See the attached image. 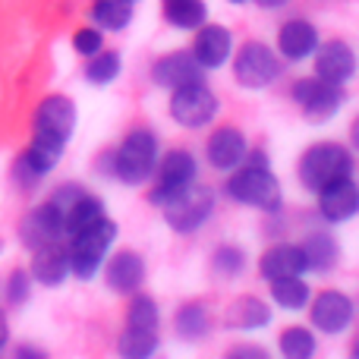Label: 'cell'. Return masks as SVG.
<instances>
[{
  "label": "cell",
  "mask_w": 359,
  "mask_h": 359,
  "mask_svg": "<svg viewBox=\"0 0 359 359\" xmlns=\"http://www.w3.org/2000/svg\"><path fill=\"white\" fill-rule=\"evenodd\" d=\"M117 243V224L111 217H101L92 227H82L67 236V259H69V274L79 280H92L101 271L111 246Z\"/></svg>",
  "instance_id": "1"
},
{
  "label": "cell",
  "mask_w": 359,
  "mask_h": 359,
  "mask_svg": "<svg viewBox=\"0 0 359 359\" xmlns=\"http://www.w3.org/2000/svg\"><path fill=\"white\" fill-rule=\"evenodd\" d=\"M158 164V136L149 126H136L123 136V142L114 151V177L123 186L149 183Z\"/></svg>",
  "instance_id": "2"
},
{
  "label": "cell",
  "mask_w": 359,
  "mask_h": 359,
  "mask_svg": "<svg viewBox=\"0 0 359 359\" xmlns=\"http://www.w3.org/2000/svg\"><path fill=\"white\" fill-rule=\"evenodd\" d=\"M224 192H227L233 202L268 211V215L280 211V205H284V192H280V183H278V177L271 174V168H249V164H240V168L230 170L227 183H224Z\"/></svg>",
  "instance_id": "3"
},
{
  "label": "cell",
  "mask_w": 359,
  "mask_h": 359,
  "mask_svg": "<svg viewBox=\"0 0 359 359\" xmlns=\"http://www.w3.org/2000/svg\"><path fill=\"white\" fill-rule=\"evenodd\" d=\"M297 174L303 189L318 192L322 186L334 183L341 177H353V155L341 142H318L303 151V158L297 164Z\"/></svg>",
  "instance_id": "4"
},
{
  "label": "cell",
  "mask_w": 359,
  "mask_h": 359,
  "mask_svg": "<svg viewBox=\"0 0 359 359\" xmlns=\"http://www.w3.org/2000/svg\"><path fill=\"white\" fill-rule=\"evenodd\" d=\"M76 130V104L67 95H48L38 101L32 114V139L67 151V142Z\"/></svg>",
  "instance_id": "5"
},
{
  "label": "cell",
  "mask_w": 359,
  "mask_h": 359,
  "mask_svg": "<svg viewBox=\"0 0 359 359\" xmlns=\"http://www.w3.org/2000/svg\"><path fill=\"white\" fill-rule=\"evenodd\" d=\"M161 211L174 233H196L202 224H208L211 211H215V192H211L208 186L189 183L180 192H174V196L161 205Z\"/></svg>",
  "instance_id": "6"
},
{
  "label": "cell",
  "mask_w": 359,
  "mask_h": 359,
  "mask_svg": "<svg viewBox=\"0 0 359 359\" xmlns=\"http://www.w3.org/2000/svg\"><path fill=\"white\" fill-rule=\"evenodd\" d=\"M170 92H174L170 95V104H168L170 117H174L180 126H186V130H202V126H208L211 120L217 117V111H221V101L205 86V79L186 82V86L170 88Z\"/></svg>",
  "instance_id": "7"
},
{
  "label": "cell",
  "mask_w": 359,
  "mask_h": 359,
  "mask_svg": "<svg viewBox=\"0 0 359 359\" xmlns=\"http://www.w3.org/2000/svg\"><path fill=\"white\" fill-rule=\"evenodd\" d=\"M280 57L265 41H246L233 57V79L243 88H268L280 76Z\"/></svg>",
  "instance_id": "8"
},
{
  "label": "cell",
  "mask_w": 359,
  "mask_h": 359,
  "mask_svg": "<svg viewBox=\"0 0 359 359\" xmlns=\"http://www.w3.org/2000/svg\"><path fill=\"white\" fill-rule=\"evenodd\" d=\"M293 101L299 104V111L306 114V120L312 123H325L331 120L347 101V92L344 86H334V82H325L318 76H309V79H297L290 88Z\"/></svg>",
  "instance_id": "9"
},
{
  "label": "cell",
  "mask_w": 359,
  "mask_h": 359,
  "mask_svg": "<svg viewBox=\"0 0 359 359\" xmlns=\"http://www.w3.org/2000/svg\"><path fill=\"white\" fill-rule=\"evenodd\" d=\"M196 174H198V164H196V158H192V151L170 149L168 155L155 164V174H151L155 177V186H151V192H149V202L161 208L174 192L196 183Z\"/></svg>",
  "instance_id": "10"
},
{
  "label": "cell",
  "mask_w": 359,
  "mask_h": 359,
  "mask_svg": "<svg viewBox=\"0 0 359 359\" xmlns=\"http://www.w3.org/2000/svg\"><path fill=\"white\" fill-rule=\"evenodd\" d=\"M54 240H63V215L54 202H41L35 205L32 211H25L22 221H19V243L25 249H38L44 243H54Z\"/></svg>",
  "instance_id": "11"
},
{
  "label": "cell",
  "mask_w": 359,
  "mask_h": 359,
  "mask_svg": "<svg viewBox=\"0 0 359 359\" xmlns=\"http://www.w3.org/2000/svg\"><path fill=\"white\" fill-rule=\"evenodd\" d=\"M60 158H63L60 149L44 145V142H35V139H32L29 149H25L22 155L13 161V183H16L22 192H32L44 177L50 174V170L57 168V164H60Z\"/></svg>",
  "instance_id": "12"
},
{
  "label": "cell",
  "mask_w": 359,
  "mask_h": 359,
  "mask_svg": "<svg viewBox=\"0 0 359 359\" xmlns=\"http://www.w3.org/2000/svg\"><path fill=\"white\" fill-rule=\"evenodd\" d=\"M353 299L341 290H322L312 299L309 318L322 334H344L353 325Z\"/></svg>",
  "instance_id": "13"
},
{
  "label": "cell",
  "mask_w": 359,
  "mask_h": 359,
  "mask_svg": "<svg viewBox=\"0 0 359 359\" xmlns=\"http://www.w3.org/2000/svg\"><path fill=\"white\" fill-rule=\"evenodd\" d=\"M104 284L111 293L120 297H133L136 290H142L145 284V259L133 249H120L111 259H104Z\"/></svg>",
  "instance_id": "14"
},
{
  "label": "cell",
  "mask_w": 359,
  "mask_h": 359,
  "mask_svg": "<svg viewBox=\"0 0 359 359\" xmlns=\"http://www.w3.org/2000/svg\"><path fill=\"white\" fill-rule=\"evenodd\" d=\"M233 54V35L227 25H217L205 19L196 29V41H192V57L198 60L202 69H221Z\"/></svg>",
  "instance_id": "15"
},
{
  "label": "cell",
  "mask_w": 359,
  "mask_h": 359,
  "mask_svg": "<svg viewBox=\"0 0 359 359\" xmlns=\"http://www.w3.org/2000/svg\"><path fill=\"white\" fill-rule=\"evenodd\" d=\"M249 142H246V133L240 126H217L211 130L208 142H205V155H208V164L221 174H230L233 168H240L243 155H246Z\"/></svg>",
  "instance_id": "16"
},
{
  "label": "cell",
  "mask_w": 359,
  "mask_h": 359,
  "mask_svg": "<svg viewBox=\"0 0 359 359\" xmlns=\"http://www.w3.org/2000/svg\"><path fill=\"white\" fill-rule=\"evenodd\" d=\"M318 196V215L328 224H344L359 211V186L353 177H341L334 183L322 186Z\"/></svg>",
  "instance_id": "17"
},
{
  "label": "cell",
  "mask_w": 359,
  "mask_h": 359,
  "mask_svg": "<svg viewBox=\"0 0 359 359\" xmlns=\"http://www.w3.org/2000/svg\"><path fill=\"white\" fill-rule=\"evenodd\" d=\"M316 76L334 86H347L356 76V54L347 41H318L316 48Z\"/></svg>",
  "instance_id": "18"
},
{
  "label": "cell",
  "mask_w": 359,
  "mask_h": 359,
  "mask_svg": "<svg viewBox=\"0 0 359 359\" xmlns=\"http://www.w3.org/2000/svg\"><path fill=\"white\" fill-rule=\"evenodd\" d=\"M198 79H205V69L198 67L192 50H170V54L158 57L151 63V82L161 88H180L186 82H198Z\"/></svg>",
  "instance_id": "19"
},
{
  "label": "cell",
  "mask_w": 359,
  "mask_h": 359,
  "mask_svg": "<svg viewBox=\"0 0 359 359\" xmlns=\"http://www.w3.org/2000/svg\"><path fill=\"white\" fill-rule=\"evenodd\" d=\"M32 280H38L41 287H60L69 278V259L67 246L60 240L44 243V246L32 249V265H29Z\"/></svg>",
  "instance_id": "20"
},
{
  "label": "cell",
  "mask_w": 359,
  "mask_h": 359,
  "mask_svg": "<svg viewBox=\"0 0 359 359\" xmlns=\"http://www.w3.org/2000/svg\"><path fill=\"white\" fill-rule=\"evenodd\" d=\"M318 48V29L309 19H287L278 29V50L284 60H306Z\"/></svg>",
  "instance_id": "21"
},
{
  "label": "cell",
  "mask_w": 359,
  "mask_h": 359,
  "mask_svg": "<svg viewBox=\"0 0 359 359\" xmlns=\"http://www.w3.org/2000/svg\"><path fill=\"white\" fill-rule=\"evenodd\" d=\"M259 274L265 280H278V278H290V274H306V259L303 249L293 243H278L271 246L265 255L259 259Z\"/></svg>",
  "instance_id": "22"
},
{
  "label": "cell",
  "mask_w": 359,
  "mask_h": 359,
  "mask_svg": "<svg viewBox=\"0 0 359 359\" xmlns=\"http://www.w3.org/2000/svg\"><path fill=\"white\" fill-rule=\"evenodd\" d=\"M299 249H303V259H306V271L328 274V271H334V265L341 262L337 240L331 233H322V230L306 236V240L299 243Z\"/></svg>",
  "instance_id": "23"
},
{
  "label": "cell",
  "mask_w": 359,
  "mask_h": 359,
  "mask_svg": "<svg viewBox=\"0 0 359 359\" xmlns=\"http://www.w3.org/2000/svg\"><path fill=\"white\" fill-rule=\"evenodd\" d=\"M271 325V306L259 297H240L227 306V328L255 331Z\"/></svg>",
  "instance_id": "24"
},
{
  "label": "cell",
  "mask_w": 359,
  "mask_h": 359,
  "mask_svg": "<svg viewBox=\"0 0 359 359\" xmlns=\"http://www.w3.org/2000/svg\"><path fill=\"white\" fill-rule=\"evenodd\" d=\"M104 215H107V211H104V202H101L98 196H92V192L86 189L73 205H69L67 211H63V236L76 233V230H82V227H92V224L101 221Z\"/></svg>",
  "instance_id": "25"
},
{
  "label": "cell",
  "mask_w": 359,
  "mask_h": 359,
  "mask_svg": "<svg viewBox=\"0 0 359 359\" xmlns=\"http://www.w3.org/2000/svg\"><path fill=\"white\" fill-rule=\"evenodd\" d=\"M271 284V299L287 312H299L309 306L312 290L309 284L303 280V274H290V278H278V280H268Z\"/></svg>",
  "instance_id": "26"
},
{
  "label": "cell",
  "mask_w": 359,
  "mask_h": 359,
  "mask_svg": "<svg viewBox=\"0 0 359 359\" xmlns=\"http://www.w3.org/2000/svg\"><path fill=\"white\" fill-rule=\"evenodd\" d=\"M174 325H177V334L183 337V341L196 344V341H202V337H208V331H211V312L205 309L202 303H183L177 309Z\"/></svg>",
  "instance_id": "27"
},
{
  "label": "cell",
  "mask_w": 359,
  "mask_h": 359,
  "mask_svg": "<svg viewBox=\"0 0 359 359\" xmlns=\"http://www.w3.org/2000/svg\"><path fill=\"white\" fill-rule=\"evenodd\" d=\"M161 13L174 29H198L208 19L205 0H161Z\"/></svg>",
  "instance_id": "28"
},
{
  "label": "cell",
  "mask_w": 359,
  "mask_h": 359,
  "mask_svg": "<svg viewBox=\"0 0 359 359\" xmlns=\"http://www.w3.org/2000/svg\"><path fill=\"white\" fill-rule=\"evenodd\" d=\"M92 19L98 29L123 32L133 22V0H92Z\"/></svg>",
  "instance_id": "29"
},
{
  "label": "cell",
  "mask_w": 359,
  "mask_h": 359,
  "mask_svg": "<svg viewBox=\"0 0 359 359\" xmlns=\"http://www.w3.org/2000/svg\"><path fill=\"white\" fill-rule=\"evenodd\" d=\"M158 344H161V334L158 331H149V328H130L126 325L123 334H120V356H133V359H145L151 356L158 350Z\"/></svg>",
  "instance_id": "30"
},
{
  "label": "cell",
  "mask_w": 359,
  "mask_h": 359,
  "mask_svg": "<svg viewBox=\"0 0 359 359\" xmlns=\"http://www.w3.org/2000/svg\"><path fill=\"white\" fill-rule=\"evenodd\" d=\"M120 69H123V60H120L117 50H104V48H101L95 57H88L86 79L92 82V86H111V82L120 76Z\"/></svg>",
  "instance_id": "31"
},
{
  "label": "cell",
  "mask_w": 359,
  "mask_h": 359,
  "mask_svg": "<svg viewBox=\"0 0 359 359\" xmlns=\"http://www.w3.org/2000/svg\"><path fill=\"white\" fill-rule=\"evenodd\" d=\"M278 347L287 359H309L316 353V334L303 325H293V328H284L278 337Z\"/></svg>",
  "instance_id": "32"
},
{
  "label": "cell",
  "mask_w": 359,
  "mask_h": 359,
  "mask_svg": "<svg viewBox=\"0 0 359 359\" xmlns=\"http://www.w3.org/2000/svg\"><path fill=\"white\" fill-rule=\"evenodd\" d=\"M126 325L130 328H149V331H161V309L151 297L136 290L130 309H126Z\"/></svg>",
  "instance_id": "33"
},
{
  "label": "cell",
  "mask_w": 359,
  "mask_h": 359,
  "mask_svg": "<svg viewBox=\"0 0 359 359\" xmlns=\"http://www.w3.org/2000/svg\"><path fill=\"white\" fill-rule=\"evenodd\" d=\"M211 271L227 280L240 278L246 271V252L240 246H217L215 255H211Z\"/></svg>",
  "instance_id": "34"
},
{
  "label": "cell",
  "mask_w": 359,
  "mask_h": 359,
  "mask_svg": "<svg viewBox=\"0 0 359 359\" xmlns=\"http://www.w3.org/2000/svg\"><path fill=\"white\" fill-rule=\"evenodd\" d=\"M4 297L10 306H22L32 297V274L29 268H13L10 278L4 280Z\"/></svg>",
  "instance_id": "35"
},
{
  "label": "cell",
  "mask_w": 359,
  "mask_h": 359,
  "mask_svg": "<svg viewBox=\"0 0 359 359\" xmlns=\"http://www.w3.org/2000/svg\"><path fill=\"white\" fill-rule=\"evenodd\" d=\"M104 48V35H101V29H76L73 32V50L79 57H95L98 50Z\"/></svg>",
  "instance_id": "36"
},
{
  "label": "cell",
  "mask_w": 359,
  "mask_h": 359,
  "mask_svg": "<svg viewBox=\"0 0 359 359\" xmlns=\"http://www.w3.org/2000/svg\"><path fill=\"white\" fill-rule=\"evenodd\" d=\"M82 192H86V186H79V183H63V186H57V189H54L50 202H54L57 208H60V215H63V211H67L69 205H73L76 198L82 196Z\"/></svg>",
  "instance_id": "37"
},
{
  "label": "cell",
  "mask_w": 359,
  "mask_h": 359,
  "mask_svg": "<svg viewBox=\"0 0 359 359\" xmlns=\"http://www.w3.org/2000/svg\"><path fill=\"white\" fill-rule=\"evenodd\" d=\"M227 356H233V359H243V356H246V359H265L268 350L265 347H255V344H252V347H230Z\"/></svg>",
  "instance_id": "38"
},
{
  "label": "cell",
  "mask_w": 359,
  "mask_h": 359,
  "mask_svg": "<svg viewBox=\"0 0 359 359\" xmlns=\"http://www.w3.org/2000/svg\"><path fill=\"white\" fill-rule=\"evenodd\" d=\"M6 344H10V322H6V316L0 312V353L6 350Z\"/></svg>",
  "instance_id": "39"
},
{
  "label": "cell",
  "mask_w": 359,
  "mask_h": 359,
  "mask_svg": "<svg viewBox=\"0 0 359 359\" xmlns=\"http://www.w3.org/2000/svg\"><path fill=\"white\" fill-rule=\"evenodd\" d=\"M13 353H16L19 359H29V356L44 359V356H48V353H44V350H38V347H16V350H13Z\"/></svg>",
  "instance_id": "40"
},
{
  "label": "cell",
  "mask_w": 359,
  "mask_h": 359,
  "mask_svg": "<svg viewBox=\"0 0 359 359\" xmlns=\"http://www.w3.org/2000/svg\"><path fill=\"white\" fill-rule=\"evenodd\" d=\"M255 4H259L262 10H280V6L290 4V0H255Z\"/></svg>",
  "instance_id": "41"
},
{
  "label": "cell",
  "mask_w": 359,
  "mask_h": 359,
  "mask_svg": "<svg viewBox=\"0 0 359 359\" xmlns=\"http://www.w3.org/2000/svg\"><path fill=\"white\" fill-rule=\"evenodd\" d=\"M230 4H246V0H230Z\"/></svg>",
  "instance_id": "42"
},
{
  "label": "cell",
  "mask_w": 359,
  "mask_h": 359,
  "mask_svg": "<svg viewBox=\"0 0 359 359\" xmlns=\"http://www.w3.org/2000/svg\"><path fill=\"white\" fill-rule=\"evenodd\" d=\"M133 4H136V0H133Z\"/></svg>",
  "instance_id": "43"
}]
</instances>
